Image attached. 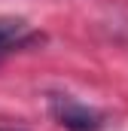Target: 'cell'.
<instances>
[{"label":"cell","instance_id":"6da1fadb","mask_svg":"<svg viewBox=\"0 0 128 131\" xmlns=\"http://www.w3.org/2000/svg\"><path fill=\"white\" fill-rule=\"evenodd\" d=\"M49 113L67 131H98L101 128V113L95 107L76 101L73 95H52L49 98Z\"/></svg>","mask_w":128,"mask_h":131},{"label":"cell","instance_id":"7a4b0ae2","mask_svg":"<svg viewBox=\"0 0 128 131\" xmlns=\"http://www.w3.org/2000/svg\"><path fill=\"white\" fill-rule=\"evenodd\" d=\"M25 31H28V28H25V21H22V18L0 15V58L25 40Z\"/></svg>","mask_w":128,"mask_h":131}]
</instances>
